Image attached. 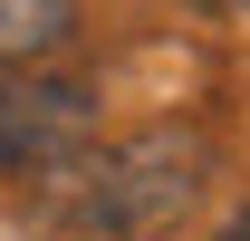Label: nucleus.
I'll return each instance as SVG.
<instances>
[{
	"instance_id": "1",
	"label": "nucleus",
	"mask_w": 250,
	"mask_h": 241,
	"mask_svg": "<svg viewBox=\"0 0 250 241\" xmlns=\"http://www.w3.org/2000/svg\"><path fill=\"white\" fill-rule=\"evenodd\" d=\"M202 164L212 145L192 125H145L125 145L87 154L58 193V232L67 241H154L164 222H183V203L202 193Z\"/></svg>"
},
{
	"instance_id": "2",
	"label": "nucleus",
	"mask_w": 250,
	"mask_h": 241,
	"mask_svg": "<svg viewBox=\"0 0 250 241\" xmlns=\"http://www.w3.org/2000/svg\"><path fill=\"white\" fill-rule=\"evenodd\" d=\"M96 154V87L29 68V77H0V174H48L67 183Z\"/></svg>"
},
{
	"instance_id": "5",
	"label": "nucleus",
	"mask_w": 250,
	"mask_h": 241,
	"mask_svg": "<svg viewBox=\"0 0 250 241\" xmlns=\"http://www.w3.org/2000/svg\"><path fill=\"white\" fill-rule=\"evenodd\" d=\"M221 241H250V212H231V222H221Z\"/></svg>"
},
{
	"instance_id": "3",
	"label": "nucleus",
	"mask_w": 250,
	"mask_h": 241,
	"mask_svg": "<svg viewBox=\"0 0 250 241\" xmlns=\"http://www.w3.org/2000/svg\"><path fill=\"white\" fill-rule=\"evenodd\" d=\"M77 39V0H0V77H29Z\"/></svg>"
},
{
	"instance_id": "4",
	"label": "nucleus",
	"mask_w": 250,
	"mask_h": 241,
	"mask_svg": "<svg viewBox=\"0 0 250 241\" xmlns=\"http://www.w3.org/2000/svg\"><path fill=\"white\" fill-rule=\"evenodd\" d=\"M192 10H212V20H241V10H250V0H192Z\"/></svg>"
}]
</instances>
